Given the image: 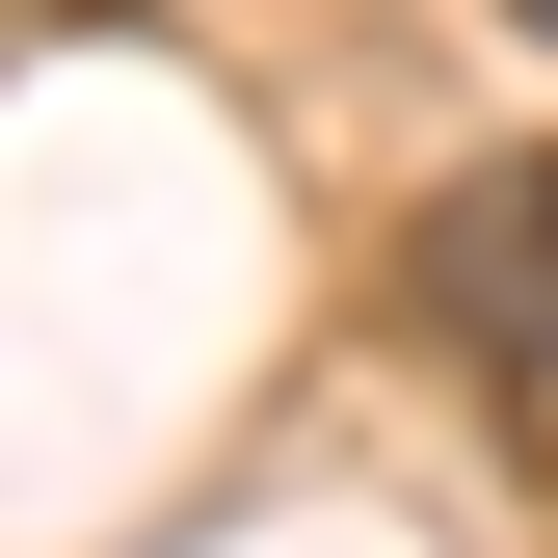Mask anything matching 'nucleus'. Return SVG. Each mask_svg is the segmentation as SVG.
<instances>
[{"label": "nucleus", "instance_id": "f257e3e1", "mask_svg": "<svg viewBox=\"0 0 558 558\" xmlns=\"http://www.w3.org/2000/svg\"><path fill=\"white\" fill-rule=\"evenodd\" d=\"M399 293H426V345H478V373H558V133H506V160L426 186Z\"/></svg>", "mask_w": 558, "mask_h": 558}, {"label": "nucleus", "instance_id": "f03ea898", "mask_svg": "<svg viewBox=\"0 0 558 558\" xmlns=\"http://www.w3.org/2000/svg\"><path fill=\"white\" fill-rule=\"evenodd\" d=\"M532 27H558V0H532Z\"/></svg>", "mask_w": 558, "mask_h": 558}]
</instances>
